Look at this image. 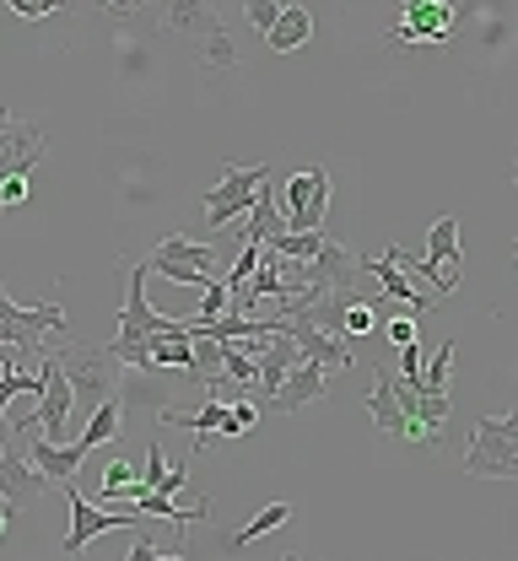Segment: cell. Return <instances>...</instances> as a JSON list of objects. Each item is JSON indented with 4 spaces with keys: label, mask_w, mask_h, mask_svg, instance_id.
I'll return each instance as SVG.
<instances>
[{
    "label": "cell",
    "mask_w": 518,
    "mask_h": 561,
    "mask_svg": "<svg viewBox=\"0 0 518 561\" xmlns=\"http://www.w3.org/2000/svg\"><path fill=\"white\" fill-rule=\"evenodd\" d=\"M125 271V308H119V335L108 341V356L119 367H151V335H184L179 319H162L147 302V260H119Z\"/></svg>",
    "instance_id": "cell-1"
},
{
    "label": "cell",
    "mask_w": 518,
    "mask_h": 561,
    "mask_svg": "<svg viewBox=\"0 0 518 561\" xmlns=\"http://www.w3.org/2000/svg\"><path fill=\"white\" fill-rule=\"evenodd\" d=\"M368 411L378 421V432H394V437H411V443H438L422 421V383L378 367L372 373V389H368Z\"/></svg>",
    "instance_id": "cell-2"
},
{
    "label": "cell",
    "mask_w": 518,
    "mask_h": 561,
    "mask_svg": "<svg viewBox=\"0 0 518 561\" xmlns=\"http://www.w3.org/2000/svg\"><path fill=\"white\" fill-rule=\"evenodd\" d=\"M464 476L475 481H518V437L503 432L497 416H481L464 448Z\"/></svg>",
    "instance_id": "cell-3"
},
{
    "label": "cell",
    "mask_w": 518,
    "mask_h": 561,
    "mask_svg": "<svg viewBox=\"0 0 518 561\" xmlns=\"http://www.w3.org/2000/svg\"><path fill=\"white\" fill-rule=\"evenodd\" d=\"M55 330H66V308H60V302L16 308V302L5 297V286H0V346L22 351V367H27V356L38 351V341H44V335H55Z\"/></svg>",
    "instance_id": "cell-4"
},
{
    "label": "cell",
    "mask_w": 518,
    "mask_h": 561,
    "mask_svg": "<svg viewBox=\"0 0 518 561\" xmlns=\"http://www.w3.org/2000/svg\"><path fill=\"white\" fill-rule=\"evenodd\" d=\"M265 179H270V168H265V162H260V168H238V162H227L222 184L200 195L206 221H211V227H227L232 216H249V206H254V195H260V184H265Z\"/></svg>",
    "instance_id": "cell-5"
},
{
    "label": "cell",
    "mask_w": 518,
    "mask_h": 561,
    "mask_svg": "<svg viewBox=\"0 0 518 561\" xmlns=\"http://www.w3.org/2000/svg\"><path fill=\"white\" fill-rule=\"evenodd\" d=\"M55 362L66 367L76 400H87V405H97V400H108V394L119 389V378H114V367H119V362L108 356V346H66Z\"/></svg>",
    "instance_id": "cell-6"
},
{
    "label": "cell",
    "mask_w": 518,
    "mask_h": 561,
    "mask_svg": "<svg viewBox=\"0 0 518 561\" xmlns=\"http://www.w3.org/2000/svg\"><path fill=\"white\" fill-rule=\"evenodd\" d=\"M66 496H71V535L60 540V551L76 557V551H87L97 535H108V529H130V524H157V518H141L136 507H119V513H108V507H97V502H87L81 491L66 481Z\"/></svg>",
    "instance_id": "cell-7"
},
{
    "label": "cell",
    "mask_w": 518,
    "mask_h": 561,
    "mask_svg": "<svg viewBox=\"0 0 518 561\" xmlns=\"http://www.w3.org/2000/svg\"><path fill=\"white\" fill-rule=\"evenodd\" d=\"M281 210H287V232H319L330 210V168H297Z\"/></svg>",
    "instance_id": "cell-8"
},
{
    "label": "cell",
    "mask_w": 518,
    "mask_h": 561,
    "mask_svg": "<svg viewBox=\"0 0 518 561\" xmlns=\"http://www.w3.org/2000/svg\"><path fill=\"white\" fill-rule=\"evenodd\" d=\"M49 476L16 448V437L5 432V443H0V496L11 502V507H33V502H44L49 496Z\"/></svg>",
    "instance_id": "cell-9"
},
{
    "label": "cell",
    "mask_w": 518,
    "mask_h": 561,
    "mask_svg": "<svg viewBox=\"0 0 518 561\" xmlns=\"http://www.w3.org/2000/svg\"><path fill=\"white\" fill-rule=\"evenodd\" d=\"M448 33H453V5L448 0H405V16L389 27V44H411V38H422V44H448Z\"/></svg>",
    "instance_id": "cell-10"
},
{
    "label": "cell",
    "mask_w": 518,
    "mask_h": 561,
    "mask_svg": "<svg viewBox=\"0 0 518 561\" xmlns=\"http://www.w3.org/2000/svg\"><path fill=\"white\" fill-rule=\"evenodd\" d=\"M44 151H49V136H44L38 125L11 119V125L0 130V179H11V173H33V168L44 162Z\"/></svg>",
    "instance_id": "cell-11"
},
{
    "label": "cell",
    "mask_w": 518,
    "mask_h": 561,
    "mask_svg": "<svg viewBox=\"0 0 518 561\" xmlns=\"http://www.w3.org/2000/svg\"><path fill=\"white\" fill-rule=\"evenodd\" d=\"M324 378H330V367L324 362H297L292 373H287V383L265 400V411H281V416H292V411H302V405H313L319 394H324Z\"/></svg>",
    "instance_id": "cell-12"
},
{
    "label": "cell",
    "mask_w": 518,
    "mask_h": 561,
    "mask_svg": "<svg viewBox=\"0 0 518 561\" xmlns=\"http://www.w3.org/2000/svg\"><path fill=\"white\" fill-rule=\"evenodd\" d=\"M44 411H38V421H44V437H60L66 432V421H71V405H76V389L71 378H66V367L55 362V356H44Z\"/></svg>",
    "instance_id": "cell-13"
},
{
    "label": "cell",
    "mask_w": 518,
    "mask_h": 561,
    "mask_svg": "<svg viewBox=\"0 0 518 561\" xmlns=\"http://www.w3.org/2000/svg\"><path fill=\"white\" fill-rule=\"evenodd\" d=\"M287 324V335L297 341V351L308 356V362H324L330 373H346L357 356L346 346V335H324V330H313V324H302V319H281Z\"/></svg>",
    "instance_id": "cell-14"
},
{
    "label": "cell",
    "mask_w": 518,
    "mask_h": 561,
    "mask_svg": "<svg viewBox=\"0 0 518 561\" xmlns=\"http://www.w3.org/2000/svg\"><path fill=\"white\" fill-rule=\"evenodd\" d=\"M254 362H260V389H254V394H260V411H265V400L287 383V373L302 362V351H297V341L281 330V335H270V341H265V351H260Z\"/></svg>",
    "instance_id": "cell-15"
},
{
    "label": "cell",
    "mask_w": 518,
    "mask_h": 561,
    "mask_svg": "<svg viewBox=\"0 0 518 561\" xmlns=\"http://www.w3.org/2000/svg\"><path fill=\"white\" fill-rule=\"evenodd\" d=\"M87 454H92V448H87V437H76V443H55V437H38L27 459H33V465H38V470H44L49 481H60V486H66L76 470H81V459H87Z\"/></svg>",
    "instance_id": "cell-16"
},
{
    "label": "cell",
    "mask_w": 518,
    "mask_h": 561,
    "mask_svg": "<svg viewBox=\"0 0 518 561\" xmlns=\"http://www.w3.org/2000/svg\"><path fill=\"white\" fill-rule=\"evenodd\" d=\"M162 22H168L173 33H189V38H211V33H222V11H217L211 0H168Z\"/></svg>",
    "instance_id": "cell-17"
},
{
    "label": "cell",
    "mask_w": 518,
    "mask_h": 561,
    "mask_svg": "<svg viewBox=\"0 0 518 561\" xmlns=\"http://www.w3.org/2000/svg\"><path fill=\"white\" fill-rule=\"evenodd\" d=\"M362 271H372V276L383 280V297H389V302H400L405 313H427V308H438V302H427V297H422V291L411 286V276H405V271H400V265H394L389 254H378V260H362Z\"/></svg>",
    "instance_id": "cell-18"
},
{
    "label": "cell",
    "mask_w": 518,
    "mask_h": 561,
    "mask_svg": "<svg viewBox=\"0 0 518 561\" xmlns=\"http://www.w3.org/2000/svg\"><path fill=\"white\" fill-rule=\"evenodd\" d=\"M217 260H222V254H217L211 243H189V238H179V232H173V238H162V243L151 249L147 265H189V271L217 276Z\"/></svg>",
    "instance_id": "cell-19"
},
{
    "label": "cell",
    "mask_w": 518,
    "mask_h": 561,
    "mask_svg": "<svg viewBox=\"0 0 518 561\" xmlns=\"http://www.w3.org/2000/svg\"><path fill=\"white\" fill-rule=\"evenodd\" d=\"M281 232H287V210L276 206V190H270V179H265L260 195H254V206H249V232H243V238L270 243V238H281Z\"/></svg>",
    "instance_id": "cell-20"
},
{
    "label": "cell",
    "mask_w": 518,
    "mask_h": 561,
    "mask_svg": "<svg viewBox=\"0 0 518 561\" xmlns=\"http://www.w3.org/2000/svg\"><path fill=\"white\" fill-rule=\"evenodd\" d=\"M427 260H433L438 271H448V276H459V216H453V210H444V216L427 227Z\"/></svg>",
    "instance_id": "cell-21"
},
{
    "label": "cell",
    "mask_w": 518,
    "mask_h": 561,
    "mask_svg": "<svg viewBox=\"0 0 518 561\" xmlns=\"http://www.w3.org/2000/svg\"><path fill=\"white\" fill-rule=\"evenodd\" d=\"M308 33H313V16H308L302 5H281V16H276V27H270L265 38H270L276 55H292V49L308 44Z\"/></svg>",
    "instance_id": "cell-22"
},
{
    "label": "cell",
    "mask_w": 518,
    "mask_h": 561,
    "mask_svg": "<svg viewBox=\"0 0 518 561\" xmlns=\"http://www.w3.org/2000/svg\"><path fill=\"white\" fill-rule=\"evenodd\" d=\"M119 426H125V400H119V389L108 394V400H97V411H92V421H87V448H103V443H114L119 437Z\"/></svg>",
    "instance_id": "cell-23"
},
{
    "label": "cell",
    "mask_w": 518,
    "mask_h": 561,
    "mask_svg": "<svg viewBox=\"0 0 518 561\" xmlns=\"http://www.w3.org/2000/svg\"><path fill=\"white\" fill-rule=\"evenodd\" d=\"M287 518H292V507H287V502H270V507H260V513H254V518H249V524H243L232 540H227V551H243V546H254L260 535H276Z\"/></svg>",
    "instance_id": "cell-24"
},
{
    "label": "cell",
    "mask_w": 518,
    "mask_h": 561,
    "mask_svg": "<svg viewBox=\"0 0 518 561\" xmlns=\"http://www.w3.org/2000/svg\"><path fill=\"white\" fill-rule=\"evenodd\" d=\"M389 260H394L400 271H411V276L433 280V291H438V297H453V291H459V276H448V271H438L433 260H416V254H405L400 243H389Z\"/></svg>",
    "instance_id": "cell-25"
},
{
    "label": "cell",
    "mask_w": 518,
    "mask_h": 561,
    "mask_svg": "<svg viewBox=\"0 0 518 561\" xmlns=\"http://www.w3.org/2000/svg\"><path fill=\"white\" fill-rule=\"evenodd\" d=\"M141 481H147L151 491H168V496H173V491H184V486H189V459L168 470V459H162V448L151 443V448H147V476H141Z\"/></svg>",
    "instance_id": "cell-26"
},
{
    "label": "cell",
    "mask_w": 518,
    "mask_h": 561,
    "mask_svg": "<svg viewBox=\"0 0 518 561\" xmlns=\"http://www.w3.org/2000/svg\"><path fill=\"white\" fill-rule=\"evenodd\" d=\"M151 367H179V373H189V367H195V341H189V335H151Z\"/></svg>",
    "instance_id": "cell-27"
},
{
    "label": "cell",
    "mask_w": 518,
    "mask_h": 561,
    "mask_svg": "<svg viewBox=\"0 0 518 561\" xmlns=\"http://www.w3.org/2000/svg\"><path fill=\"white\" fill-rule=\"evenodd\" d=\"M222 373L238 383V389H249V394L260 389V362L238 346V341H222Z\"/></svg>",
    "instance_id": "cell-28"
},
{
    "label": "cell",
    "mask_w": 518,
    "mask_h": 561,
    "mask_svg": "<svg viewBox=\"0 0 518 561\" xmlns=\"http://www.w3.org/2000/svg\"><path fill=\"white\" fill-rule=\"evenodd\" d=\"M265 249L281 254V260H313V254L324 249V232H281V238H270Z\"/></svg>",
    "instance_id": "cell-29"
},
{
    "label": "cell",
    "mask_w": 518,
    "mask_h": 561,
    "mask_svg": "<svg viewBox=\"0 0 518 561\" xmlns=\"http://www.w3.org/2000/svg\"><path fill=\"white\" fill-rule=\"evenodd\" d=\"M372 330H378V308H372L368 297L357 291V297L346 302V335L357 341V335H372Z\"/></svg>",
    "instance_id": "cell-30"
},
{
    "label": "cell",
    "mask_w": 518,
    "mask_h": 561,
    "mask_svg": "<svg viewBox=\"0 0 518 561\" xmlns=\"http://www.w3.org/2000/svg\"><path fill=\"white\" fill-rule=\"evenodd\" d=\"M260 421V400H238L232 411L222 416V426H217V437H243L249 426Z\"/></svg>",
    "instance_id": "cell-31"
},
{
    "label": "cell",
    "mask_w": 518,
    "mask_h": 561,
    "mask_svg": "<svg viewBox=\"0 0 518 561\" xmlns=\"http://www.w3.org/2000/svg\"><path fill=\"white\" fill-rule=\"evenodd\" d=\"M130 486H136V470H130L125 459H114V465L103 470V491H97V502H114V496H125Z\"/></svg>",
    "instance_id": "cell-32"
},
{
    "label": "cell",
    "mask_w": 518,
    "mask_h": 561,
    "mask_svg": "<svg viewBox=\"0 0 518 561\" xmlns=\"http://www.w3.org/2000/svg\"><path fill=\"white\" fill-rule=\"evenodd\" d=\"M200 60H206L211 70H232L238 66V49H232V38H227V33H211V38H206V49H200Z\"/></svg>",
    "instance_id": "cell-33"
},
{
    "label": "cell",
    "mask_w": 518,
    "mask_h": 561,
    "mask_svg": "<svg viewBox=\"0 0 518 561\" xmlns=\"http://www.w3.org/2000/svg\"><path fill=\"white\" fill-rule=\"evenodd\" d=\"M448 373H453V341L433 351V367H422V389H448Z\"/></svg>",
    "instance_id": "cell-34"
},
{
    "label": "cell",
    "mask_w": 518,
    "mask_h": 561,
    "mask_svg": "<svg viewBox=\"0 0 518 561\" xmlns=\"http://www.w3.org/2000/svg\"><path fill=\"white\" fill-rule=\"evenodd\" d=\"M243 16H249L254 33H270L276 16H281V0H243Z\"/></svg>",
    "instance_id": "cell-35"
},
{
    "label": "cell",
    "mask_w": 518,
    "mask_h": 561,
    "mask_svg": "<svg viewBox=\"0 0 518 561\" xmlns=\"http://www.w3.org/2000/svg\"><path fill=\"white\" fill-rule=\"evenodd\" d=\"M22 22H44V16H55V11H66L71 0H5Z\"/></svg>",
    "instance_id": "cell-36"
},
{
    "label": "cell",
    "mask_w": 518,
    "mask_h": 561,
    "mask_svg": "<svg viewBox=\"0 0 518 561\" xmlns=\"http://www.w3.org/2000/svg\"><path fill=\"white\" fill-rule=\"evenodd\" d=\"M378 330H383V335H389L394 346H411V341H416V319H411V313H389V319H383Z\"/></svg>",
    "instance_id": "cell-37"
},
{
    "label": "cell",
    "mask_w": 518,
    "mask_h": 561,
    "mask_svg": "<svg viewBox=\"0 0 518 561\" xmlns=\"http://www.w3.org/2000/svg\"><path fill=\"white\" fill-rule=\"evenodd\" d=\"M422 367H427V351H422V341H411V346H400V378H411V383H422Z\"/></svg>",
    "instance_id": "cell-38"
},
{
    "label": "cell",
    "mask_w": 518,
    "mask_h": 561,
    "mask_svg": "<svg viewBox=\"0 0 518 561\" xmlns=\"http://www.w3.org/2000/svg\"><path fill=\"white\" fill-rule=\"evenodd\" d=\"M217 313H227V280H206V297H200V319H217Z\"/></svg>",
    "instance_id": "cell-39"
},
{
    "label": "cell",
    "mask_w": 518,
    "mask_h": 561,
    "mask_svg": "<svg viewBox=\"0 0 518 561\" xmlns=\"http://www.w3.org/2000/svg\"><path fill=\"white\" fill-rule=\"evenodd\" d=\"M141 5H147V0H97V11H103V16H136Z\"/></svg>",
    "instance_id": "cell-40"
},
{
    "label": "cell",
    "mask_w": 518,
    "mask_h": 561,
    "mask_svg": "<svg viewBox=\"0 0 518 561\" xmlns=\"http://www.w3.org/2000/svg\"><path fill=\"white\" fill-rule=\"evenodd\" d=\"M151 557H173V551H162L157 540H136V546H130V561H151Z\"/></svg>",
    "instance_id": "cell-41"
},
{
    "label": "cell",
    "mask_w": 518,
    "mask_h": 561,
    "mask_svg": "<svg viewBox=\"0 0 518 561\" xmlns=\"http://www.w3.org/2000/svg\"><path fill=\"white\" fill-rule=\"evenodd\" d=\"M11 513H16V507H11V502L0 496V535H5V518H11Z\"/></svg>",
    "instance_id": "cell-42"
},
{
    "label": "cell",
    "mask_w": 518,
    "mask_h": 561,
    "mask_svg": "<svg viewBox=\"0 0 518 561\" xmlns=\"http://www.w3.org/2000/svg\"><path fill=\"white\" fill-rule=\"evenodd\" d=\"M5 125H11V108H5V103H0V130H5Z\"/></svg>",
    "instance_id": "cell-43"
},
{
    "label": "cell",
    "mask_w": 518,
    "mask_h": 561,
    "mask_svg": "<svg viewBox=\"0 0 518 561\" xmlns=\"http://www.w3.org/2000/svg\"><path fill=\"white\" fill-rule=\"evenodd\" d=\"M514 184H518V157H514Z\"/></svg>",
    "instance_id": "cell-44"
},
{
    "label": "cell",
    "mask_w": 518,
    "mask_h": 561,
    "mask_svg": "<svg viewBox=\"0 0 518 561\" xmlns=\"http://www.w3.org/2000/svg\"><path fill=\"white\" fill-rule=\"evenodd\" d=\"M514 260H518V238H514Z\"/></svg>",
    "instance_id": "cell-45"
}]
</instances>
